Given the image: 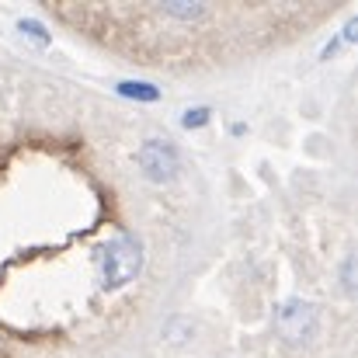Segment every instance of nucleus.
I'll return each mask as SVG.
<instances>
[{"label":"nucleus","mask_w":358,"mask_h":358,"mask_svg":"<svg viewBox=\"0 0 358 358\" xmlns=\"http://www.w3.org/2000/svg\"><path fill=\"white\" fill-rule=\"evenodd\" d=\"M136 164H139V171H143L150 181H157V185L174 181L178 171H181V157H178L174 143H167V139H146V143H139Z\"/></svg>","instance_id":"nucleus-3"},{"label":"nucleus","mask_w":358,"mask_h":358,"mask_svg":"<svg viewBox=\"0 0 358 358\" xmlns=\"http://www.w3.org/2000/svg\"><path fill=\"white\" fill-rule=\"evenodd\" d=\"M98 264H101V289H122V285H129L139 275V268H143V247H139L136 237L119 234V237L101 243Z\"/></svg>","instance_id":"nucleus-1"},{"label":"nucleus","mask_w":358,"mask_h":358,"mask_svg":"<svg viewBox=\"0 0 358 358\" xmlns=\"http://www.w3.org/2000/svg\"><path fill=\"white\" fill-rule=\"evenodd\" d=\"M17 28H21V31H24V35H28V38H31L35 45H49V42H52V35H49V31H45V28H42V24L35 21V17H24V21H21Z\"/></svg>","instance_id":"nucleus-7"},{"label":"nucleus","mask_w":358,"mask_h":358,"mask_svg":"<svg viewBox=\"0 0 358 358\" xmlns=\"http://www.w3.org/2000/svg\"><path fill=\"white\" fill-rule=\"evenodd\" d=\"M160 10H164V14H171V17H181V21H195V17H202V14H206V7H202V3H164Z\"/></svg>","instance_id":"nucleus-5"},{"label":"nucleus","mask_w":358,"mask_h":358,"mask_svg":"<svg viewBox=\"0 0 358 358\" xmlns=\"http://www.w3.org/2000/svg\"><path fill=\"white\" fill-rule=\"evenodd\" d=\"M115 91L122 98H132V101H160V87H153L146 80H119Z\"/></svg>","instance_id":"nucleus-4"},{"label":"nucleus","mask_w":358,"mask_h":358,"mask_svg":"<svg viewBox=\"0 0 358 358\" xmlns=\"http://www.w3.org/2000/svg\"><path fill=\"white\" fill-rule=\"evenodd\" d=\"M209 122H213V108H206V105L188 108V112L181 115V125H185V129H202V125H209Z\"/></svg>","instance_id":"nucleus-6"},{"label":"nucleus","mask_w":358,"mask_h":358,"mask_svg":"<svg viewBox=\"0 0 358 358\" xmlns=\"http://www.w3.org/2000/svg\"><path fill=\"white\" fill-rule=\"evenodd\" d=\"M275 331L285 345H306L317 334V310L303 299H285L275 310Z\"/></svg>","instance_id":"nucleus-2"}]
</instances>
